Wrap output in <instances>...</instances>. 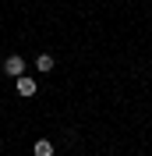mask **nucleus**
I'll return each instance as SVG.
<instances>
[{
	"label": "nucleus",
	"instance_id": "2",
	"mask_svg": "<svg viewBox=\"0 0 152 156\" xmlns=\"http://www.w3.org/2000/svg\"><path fill=\"white\" fill-rule=\"evenodd\" d=\"M36 92H39L36 78H29V75H25V78H18V96H36Z\"/></svg>",
	"mask_w": 152,
	"mask_h": 156
},
{
	"label": "nucleus",
	"instance_id": "4",
	"mask_svg": "<svg viewBox=\"0 0 152 156\" xmlns=\"http://www.w3.org/2000/svg\"><path fill=\"white\" fill-rule=\"evenodd\" d=\"M36 68L43 71V75H46V71H53V57H50V53H39V57H36Z\"/></svg>",
	"mask_w": 152,
	"mask_h": 156
},
{
	"label": "nucleus",
	"instance_id": "1",
	"mask_svg": "<svg viewBox=\"0 0 152 156\" xmlns=\"http://www.w3.org/2000/svg\"><path fill=\"white\" fill-rule=\"evenodd\" d=\"M4 75H11L14 82H18V78H25V57H18V53H11V57L4 60Z\"/></svg>",
	"mask_w": 152,
	"mask_h": 156
},
{
	"label": "nucleus",
	"instance_id": "3",
	"mask_svg": "<svg viewBox=\"0 0 152 156\" xmlns=\"http://www.w3.org/2000/svg\"><path fill=\"white\" fill-rule=\"evenodd\" d=\"M32 153H36V156H53V142H50V138H39Z\"/></svg>",
	"mask_w": 152,
	"mask_h": 156
}]
</instances>
